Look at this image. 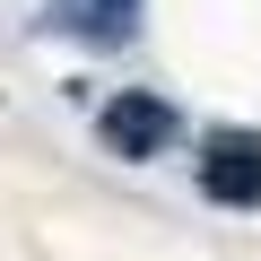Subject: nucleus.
Returning <instances> with one entry per match:
<instances>
[{
    "label": "nucleus",
    "mask_w": 261,
    "mask_h": 261,
    "mask_svg": "<svg viewBox=\"0 0 261 261\" xmlns=\"http://www.w3.org/2000/svg\"><path fill=\"white\" fill-rule=\"evenodd\" d=\"M200 200L209 209H261V130H209L200 140Z\"/></svg>",
    "instance_id": "2"
},
{
    "label": "nucleus",
    "mask_w": 261,
    "mask_h": 261,
    "mask_svg": "<svg viewBox=\"0 0 261 261\" xmlns=\"http://www.w3.org/2000/svg\"><path fill=\"white\" fill-rule=\"evenodd\" d=\"M96 140H105V157H122V166H148V157H166V148L183 140V113H174V96H157V87H113V96L96 105Z\"/></svg>",
    "instance_id": "1"
},
{
    "label": "nucleus",
    "mask_w": 261,
    "mask_h": 261,
    "mask_svg": "<svg viewBox=\"0 0 261 261\" xmlns=\"http://www.w3.org/2000/svg\"><path fill=\"white\" fill-rule=\"evenodd\" d=\"M44 35L87 44V53H122L130 35H140V0H53V9H44Z\"/></svg>",
    "instance_id": "3"
}]
</instances>
